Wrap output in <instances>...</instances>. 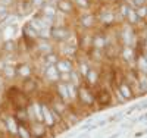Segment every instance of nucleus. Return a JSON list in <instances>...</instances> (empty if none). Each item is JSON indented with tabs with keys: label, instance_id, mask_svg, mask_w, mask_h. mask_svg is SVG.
Listing matches in <instances>:
<instances>
[{
	"label": "nucleus",
	"instance_id": "10",
	"mask_svg": "<svg viewBox=\"0 0 147 138\" xmlns=\"http://www.w3.org/2000/svg\"><path fill=\"white\" fill-rule=\"evenodd\" d=\"M93 16L91 15H85V16H82V19H81V22H82V25L84 27H91L93 25Z\"/></svg>",
	"mask_w": 147,
	"mask_h": 138
},
{
	"label": "nucleus",
	"instance_id": "21",
	"mask_svg": "<svg viewBox=\"0 0 147 138\" xmlns=\"http://www.w3.org/2000/svg\"><path fill=\"white\" fill-rule=\"evenodd\" d=\"M59 90H60V94H62L63 97H68V96H69V94L66 93V87H65V85H60Z\"/></svg>",
	"mask_w": 147,
	"mask_h": 138
},
{
	"label": "nucleus",
	"instance_id": "2",
	"mask_svg": "<svg viewBox=\"0 0 147 138\" xmlns=\"http://www.w3.org/2000/svg\"><path fill=\"white\" fill-rule=\"evenodd\" d=\"M55 66H56V69H57L59 72H62V73H69L71 69H72V63H71L69 60H66V59L57 60Z\"/></svg>",
	"mask_w": 147,
	"mask_h": 138
},
{
	"label": "nucleus",
	"instance_id": "4",
	"mask_svg": "<svg viewBox=\"0 0 147 138\" xmlns=\"http://www.w3.org/2000/svg\"><path fill=\"white\" fill-rule=\"evenodd\" d=\"M43 15L49 16V18H53L56 15V7H53L52 5H44L43 6Z\"/></svg>",
	"mask_w": 147,
	"mask_h": 138
},
{
	"label": "nucleus",
	"instance_id": "13",
	"mask_svg": "<svg viewBox=\"0 0 147 138\" xmlns=\"http://www.w3.org/2000/svg\"><path fill=\"white\" fill-rule=\"evenodd\" d=\"M24 88H25V91H30V90H34L35 88V84L32 79H27L25 84H24Z\"/></svg>",
	"mask_w": 147,
	"mask_h": 138
},
{
	"label": "nucleus",
	"instance_id": "29",
	"mask_svg": "<svg viewBox=\"0 0 147 138\" xmlns=\"http://www.w3.org/2000/svg\"><path fill=\"white\" fill-rule=\"evenodd\" d=\"M138 120H140V122H144V120H147V113H144L143 116H140V118H138Z\"/></svg>",
	"mask_w": 147,
	"mask_h": 138
},
{
	"label": "nucleus",
	"instance_id": "7",
	"mask_svg": "<svg viewBox=\"0 0 147 138\" xmlns=\"http://www.w3.org/2000/svg\"><path fill=\"white\" fill-rule=\"evenodd\" d=\"M30 72H31V69H30V66H27V65H24V66H21L19 69H16V73H18V75H22V77H28Z\"/></svg>",
	"mask_w": 147,
	"mask_h": 138
},
{
	"label": "nucleus",
	"instance_id": "14",
	"mask_svg": "<svg viewBox=\"0 0 147 138\" xmlns=\"http://www.w3.org/2000/svg\"><path fill=\"white\" fill-rule=\"evenodd\" d=\"M15 34V27L13 25H9L7 28H5V37H12Z\"/></svg>",
	"mask_w": 147,
	"mask_h": 138
},
{
	"label": "nucleus",
	"instance_id": "15",
	"mask_svg": "<svg viewBox=\"0 0 147 138\" xmlns=\"http://www.w3.org/2000/svg\"><path fill=\"white\" fill-rule=\"evenodd\" d=\"M87 77H88V81L93 84V82H96V79H97V73H96L94 71H88V72H87Z\"/></svg>",
	"mask_w": 147,
	"mask_h": 138
},
{
	"label": "nucleus",
	"instance_id": "1",
	"mask_svg": "<svg viewBox=\"0 0 147 138\" xmlns=\"http://www.w3.org/2000/svg\"><path fill=\"white\" fill-rule=\"evenodd\" d=\"M52 37L53 38H56V40H66L68 37H69V31L66 30V28H63V27H59V28H55L53 31H52Z\"/></svg>",
	"mask_w": 147,
	"mask_h": 138
},
{
	"label": "nucleus",
	"instance_id": "8",
	"mask_svg": "<svg viewBox=\"0 0 147 138\" xmlns=\"http://www.w3.org/2000/svg\"><path fill=\"white\" fill-rule=\"evenodd\" d=\"M125 13L128 15V18H129V21L131 22H137V13H136V12H134V10H131L129 7H125Z\"/></svg>",
	"mask_w": 147,
	"mask_h": 138
},
{
	"label": "nucleus",
	"instance_id": "19",
	"mask_svg": "<svg viewBox=\"0 0 147 138\" xmlns=\"http://www.w3.org/2000/svg\"><path fill=\"white\" fill-rule=\"evenodd\" d=\"M19 135H21V138H30V134L27 132V129L24 127H19Z\"/></svg>",
	"mask_w": 147,
	"mask_h": 138
},
{
	"label": "nucleus",
	"instance_id": "3",
	"mask_svg": "<svg viewBox=\"0 0 147 138\" xmlns=\"http://www.w3.org/2000/svg\"><path fill=\"white\" fill-rule=\"evenodd\" d=\"M59 71L56 69V66L55 65H49L47 66V69L44 71V75L50 79V81H56V79H59V73H57Z\"/></svg>",
	"mask_w": 147,
	"mask_h": 138
},
{
	"label": "nucleus",
	"instance_id": "25",
	"mask_svg": "<svg viewBox=\"0 0 147 138\" xmlns=\"http://www.w3.org/2000/svg\"><path fill=\"white\" fill-rule=\"evenodd\" d=\"M134 3H136L137 6H140V7H143L144 3H146V0H134Z\"/></svg>",
	"mask_w": 147,
	"mask_h": 138
},
{
	"label": "nucleus",
	"instance_id": "23",
	"mask_svg": "<svg viewBox=\"0 0 147 138\" xmlns=\"http://www.w3.org/2000/svg\"><path fill=\"white\" fill-rule=\"evenodd\" d=\"M102 19H103V21H106V22H110V21H112V15H110V13L103 15V16H102Z\"/></svg>",
	"mask_w": 147,
	"mask_h": 138
},
{
	"label": "nucleus",
	"instance_id": "17",
	"mask_svg": "<svg viewBox=\"0 0 147 138\" xmlns=\"http://www.w3.org/2000/svg\"><path fill=\"white\" fill-rule=\"evenodd\" d=\"M94 46L96 47H103L105 46V40L102 38V37H96L94 38Z\"/></svg>",
	"mask_w": 147,
	"mask_h": 138
},
{
	"label": "nucleus",
	"instance_id": "18",
	"mask_svg": "<svg viewBox=\"0 0 147 138\" xmlns=\"http://www.w3.org/2000/svg\"><path fill=\"white\" fill-rule=\"evenodd\" d=\"M121 93H122V96H125V97H131L129 88H128L127 85H122V87H121Z\"/></svg>",
	"mask_w": 147,
	"mask_h": 138
},
{
	"label": "nucleus",
	"instance_id": "22",
	"mask_svg": "<svg viewBox=\"0 0 147 138\" xmlns=\"http://www.w3.org/2000/svg\"><path fill=\"white\" fill-rule=\"evenodd\" d=\"M13 43H12V41H7L6 43V46H5V50H9V52H12V50H13Z\"/></svg>",
	"mask_w": 147,
	"mask_h": 138
},
{
	"label": "nucleus",
	"instance_id": "31",
	"mask_svg": "<svg viewBox=\"0 0 147 138\" xmlns=\"http://www.w3.org/2000/svg\"><path fill=\"white\" fill-rule=\"evenodd\" d=\"M81 138H87V137H81Z\"/></svg>",
	"mask_w": 147,
	"mask_h": 138
},
{
	"label": "nucleus",
	"instance_id": "28",
	"mask_svg": "<svg viewBox=\"0 0 147 138\" xmlns=\"http://www.w3.org/2000/svg\"><path fill=\"white\" fill-rule=\"evenodd\" d=\"M124 56H125V59H129V57H131V50H129V48L124 52Z\"/></svg>",
	"mask_w": 147,
	"mask_h": 138
},
{
	"label": "nucleus",
	"instance_id": "20",
	"mask_svg": "<svg viewBox=\"0 0 147 138\" xmlns=\"http://www.w3.org/2000/svg\"><path fill=\"white\" fill-rule=\"evenodd\" d=\"M136 13H137V16H144V15H146V7L143 6V7L137 9V12H136Z\"/></svg>",
	"mask_w": 147,
	"mask_h": 138
},
{
	"label": "nucleus",
	"instance_id": "5",
	"mask_svg": "<svg viewBox=\"0 0 147 138\" xmlns=\"http://www.w3.org/2000/svg\"><path fill=\"white\" fill-rule=\"evenodd\" d=\"M57 9H60L62 12H71L72 10V5L68 0H59L57 2Z\"/></svg>",
	"mask_w": 147,
	"mask_h": 138
},
{
	"label": "nucleus",
	"instance_id": "6",
	"mask_svg": "<svg viewBox=\"0 0 147 138\" xmlns=\"http://www.w3.org/2000/svg\"><path fill=\"white\" fill-rule=\"evenodd\" d=\"M44 131H46V128H44V125H41V123H37V125H34V127H32V135L34 137L44 135Z\"/></svg>",
	"mask_w": 147,
	"mask_h": 138
},
{
	"label": "nucleus",
	"instance_id": "12",
	"mask_svg": "<svg viewBox=\"0 0 147 138\" xmlns=\"http://www.w3.org/2000/svg\"><path fill=\"white\" fill-rule=\"evenodd\" d=\"M7 16H9V12H7V9L2 6V7H0V22L6 21V19H7Z\"/></svg>",
	"mask_w": 147,
	"mask_h": 138
},
{
	"label": "nucleus",
	"instance_id": "27",
	"mask_svg": "<svg viewBox=\"0 0 147 138\" xmlns=\"http://www.w3.org/2000/svg\"><path fill=\"white\" fill-rule=\"evenodd\" d=\"M43 3V0H31V5L32 6H40Z\"/></svg>",
	"mask_w": 147,
	"mask_h": 138
},
{
	"label": "nucleus",
	"instance_id": "11",
	"mask_svg": "<svg viewBox=\"0 0 147 138\" xmlns=\"http://www.w3.org/2000/svg\"><path fill=\"white\" fill-rule=\"evenodd\" d=\"M80 97H81V100L84 103H91V97H90V94L85 91V90H81L80 91Z\"/></svg>",
	"mask_w": 147,
	"mask_h": 138
},
{
	"label": "nucleus",
	"instance_id": "26",
	"mask_svg": "<svg viewBox=\"0 0 147 138\" xmlns=\"http://www.w3.org/2000/svg\"><path fill=\"white\" fill-rule=\"evenodd\" d=\"M59 78H62V79H63V81L66 82V81H69V78H71V77H69V73H62V75H60Z\"/></svg>",
	"mask_w": 147,
	"mask_h": 138
},
{
	"label": "nucleus",
	"instance_id": "9",
	"mask_svg": "<svg viewBox=\"0 0 147 138\" xmlns=\"http://www.w3.org/2000/svg\"><path fill=\"white\" fill-rule=\"evenodd\" d=\"M43 115H44V118H46V123H47V125H52V123H53V119H52V116H50V112H49V109H47L46 106H43Z\"/></svg>",
	"mask_w": 147,
	"mask_h": 138
},
{
	"label": "nucleus",
	"instance_id": "16",
	"mask_svg": "<svg viewBox=\"0 0 147 138\" xmlns=\"http://www.w3.org/2000/svg\"><path fill=\"white\" fill-rule=\"evenodd\" d=\"M46 62L49 65H52V63H55L56 65V56L55 55H52V53H49L47 56H46Z\"/></svg>",
	"mask_w": 147,
	"mask_h": 138
},
{
	"label": "nucleus",
	"instance_id": "30",
	"mask_svg": "<svg viewBox=\"0 0 147 138\" xmlns=\"http://www.w3.org/2000/svg\"><path fill=\"white\" fill-rule=\"evenodd\" d=\"M119 135H121V132H116V134H113V135H112V137H110V138H118Z\"/></svg>",
	"mask_w": 147,
	"mask_h": 138
},
{
	"label": "nucleus",
	"instance_id": "24",
	"mask_svg": "<svg viewBox=\"0 0 147 138\" xmlns=\"http://www.w3.org/2000/svg\"><path fill=\"white\" fill-rule=\"evenodd\" d=\"M77 3L80 5V6H82V7H87V0H77Z\"/></svg>",
	"mask_w": 147,
	"mask_h": 138
}]
</instances>
